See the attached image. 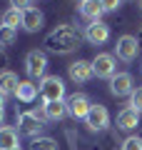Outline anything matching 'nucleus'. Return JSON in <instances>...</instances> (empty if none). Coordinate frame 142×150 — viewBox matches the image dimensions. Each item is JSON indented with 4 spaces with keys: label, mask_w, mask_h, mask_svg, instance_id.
Listing matches in <instances>:
<instances>
[{
    "label": "nucleus",
    "mask_w": 142,
    "mask_h": 150,
    "mask_svg": "<svg viewBox=\"0 0 142 150\" xmlns=\"http://www.w3.org/2000/svg\"><path fill=\"white\" fill-rule=\"evenodd\" d=\"M42 110H45V120H63L67 115V103L65 100H50V103L42 105Z\"/></svg>",
    "instance_id": "nucleus-15"
},
{
    "label": "nucleus",
    "mask_w": 142,
    "mask_h": 150,
    "mask_svg": "<svg viewBox=\"0 0 142 150\" xmlns=\"http://www.w3.org/2000/svg\"><path fill=\"white\" fill-rule=\"evenodd\" d=\"M85 125H87L90 133H102V130L110 125V112H107V108L100 105V103L92 105L90 112H87V118H85Z\"/></svg>",
    "instance_id": "nucleus-6"
},
{
    "label": "nucleus",
    "mask_w": 142,
    "mask_h": 150,
    "mask_svg": "<svg viewBox=\"0 0 142 150\" xmlns=\"http://www.w3.org/2000/svg\"><path fill=\"white\" fill-rule=\"evenodd\" d=\"M65 103H67V115H72L75 120H85V118H87V112H90V108H92L90 98L82 95V93H75V95H70Z\"/></svg>",
    "instance_id": "nucleus-7"
},
{
    "label": "nucleus",
    "mask_w": 142,
    "mask_h": 150,
    "mask_svg": "<svg viewBox=\"0 0 142 150\" xmlns=\"http://www.w3.org/2000/svg\"><path fill=\"white\" fill-rule=\"evenodd\" d=\"M42 128H45V123L37 118L35 112H20V115H18V130H20V133L30 135V138H37Z\"/></svg>",
    "instance_id": "nucleus-9"
},
{
    "label": "nucleus",
    "mask_w": 142,
    "mask_h": 150,
    "mask_svg": "<svg viewBox=\"0 0 142 150\" xmlns=\"http://www.w3.org/2000/svg\"><path fill=\"white\" fill-rule=\"evenodd\" d=\"M92 70L97 78H107V80H112L117 75V58L112 53H97L92 60Z\"/></svg>",
    "instance_id": "nucleus-4"
},
{
    "label": "nucleus",
    "mask_w": 142,
    "mask_h": 150,
    "mask_svg": "<svg viewBox=\"0 0 142 150\" xmlns=\"http://www.w3.org/2000/svg\"><path fill=\"white\" fill-rule=\"evenodd\" d=\"M85 40H87L90 45H105L107 40H110V25L102 23V20L90 23V25L85 28Z\"/></svg>",
    "instance_id": "nucleus-8"
},
{
    "label": "nucleus",
    "mask_w": 142,
    "mask_h": 150,
    "mask_svg": "<svg viewBox=\"0 0 142 150\" xmlns=\"http://www.w3.org/2000/svg\"><path fill=\"white\" fill-rule=\"evenodd\" d=\"M37 85L35 83H30V80H20V85H18V93H15V98L20 103H32L37 98Z\"/></svg>",
    "instance_id": "nucleus-17"
},
{
    "label": "nucleus",
    "mask_w": 142,
    "mask_h": 150,
    "mask_svg": "<svg viewBox=\"0 0 142 150\" xmlns=\"http://www.w3.org/2000/svg\"><path fill=\"white\" fill-rule=\"evenodd\" d=\"M37 90H40L42 103L65 100V83H63V78H58V75H45V78L40 80V85H37Z\"/></svg>",
    "instance_id": "nucleus-2"
},
{
    "label": "nucleus",
    "mask_w": 142,
    "mask_h": 150,
    "mask_svg": "<svg viewBox=\"0 0 142 150\" xmlns=\"http://www.w3.org/2000/svg\"><path fill=\"white\" fill-rule=\"evenodd\" d=\"M45 70H47V55L42 53V50H30V53L25 55V73L30 75L32 80H37V78H45Z\"/></svg>",
    "instance_id": "nucleus-5"
},
{
    "label": "nucleus",
    "mask_w": 142,
    "mask_h": 150,
    "mask_svg": "<svg viewBox=\"0 0 142 150\" xmlns=\"http://www.w3.org/2000/svg\"><path fill=\"white\" fill-rule=\"evenodd\" d=\"M100 3H102V8H105V13H115L122 0H100Z\"/></svg>",
    "instance_id": "nucleus-25"
},
{
    "label": "nucleus",
    "mask_w": 142,
    "mask_h": 150,
    "mask_svg": "<svg viewBox=\"0 0 142 150\" xmlns=\"http://www.w3.org/2000/svg\"><path fill=\"white\" fill-rule=\"evenodd\" d=\"M130 108H135L137 112L142 115V88H135L130 95Z\"/></svg>",
    "instance_id": "nucleus-22"
},
{
    "label": "nucleus",
    "mask_w": 142,
    "mask_h": 150,
    "mask_svg": "<svg viewBox=\"0 0 142 150\" xmlns=\"http://www.w3.org/2000/svg\"><path fill=\"white\" fill-rule=\"evenodd\" d=\"M137 125H140V112L135 110V108H122L120 112H117V128L120 130H135Z\"/></svg>",
    "instance_id": "nucleus-12"
},
{
    "label": "nucleus",
    "mask_w": 142,
    "mask_h": 150,
    "mask_svg": "<svg viewBox=\"0 0 142 150\" xmlns=\"http://www.w3.org/2000/svg\"><path fill=\"white\" fill-rule=\"evenodd\" d=\"M18 85H20V80H18V75L13 73V70H3V73H0V93H5V95H15Z\"/></svg>",
    "instance_id": "nucleus-16"
},
{
    "label": "nucleus",
    "mask_w": 142,
    "mask_h": 150,
    "mask_svg": "<svg viewBox=\"0 0 142 150\" xmlns=\"http://www.w3.org/2000/svg\"><path fill=\"white\" fill-rule=\"evenodd\" d=\"M5 65H8V55H5V50H0V73L5 70Z\"/></svg>",
    "instance_id": "nucleus-26"
},
{
    "label": "nucleus",
    "mask_w": 142,
    "mask_h": 150,
    "mask_svg": "<svg viewBox=\"0 0 142 150\" xmlns=\"http://www.w3.org/2000/svg\"><path fill=\"white\" fill-rule=\"evenodd\" d=\"M80 3H87V0H80Z\"/></svg>",
    "instance_id": "nucleus-30"
},
{
    "label": "nucleus",
    "mask_w": 142,
    "mask_h": 150,
    "mask_svg": "<svg viewBox=\"0 0 142 150\" xmlns=\"http://www.w3.org/2000/svg\"><path fill=\"white\" fill-rule=\"evenodd\" d=\"M120 150H142V138H137V135L125 138V143H122Z\"/></svg>",
    "instance_id": "nucleus-23"
},
{
    "label": "nucleus",
    "mask_w": 142,
    "mask_h": 150,
    "mask_svg": "<svg viewBox=\"0 0 142 150\" xmlns=\"http://www.w3.org/2000/svg\"><path fill=\"white\" fill-rule=\"evenodd\" d=\"M10 150H20V148H10Z\"/></svg>",
    "instance_id": "nucleus-29"
},
{
    "label": "nucleus",
    "mask_w": 142,
    "mask_h": 150,
    "mask_svg": "<svg viewBox=\"0 0 142 150\" xmlns=\"http://www.w3.org/2000/svg\"><path fill=\"white\" fill-rule=\"evenodd\" d=\"M30 150H60V145H58V140L47 138V135H37V138H32Z\"/></svg>",
    "instance_id": "nucleus-19"
},
{
    "label": "nucleus",
    "mask_w": 142,
    "mask_h": 150,
    "mask_svg": "<svg viewBox=\"0 0 142 150\" xmlns=\"http://www.w3.org/2000/svg\"><path fill=\"white\" fill-rule=\"evenodd\" d=\"M5 100H8V95H5V93H0V110H5Z\"/></svg>",
    "instance_id": "nucleus-27"
},
{
    "label": "nucleus",
    "mask_w": 142,
    "mask_h": 150,
    "mask_svg": "<svg viewBox=\"0 0 142 150\" xmlns=\"http://www.w3.org/2000/svg\"><path fill=\"white\" fill-rule=\"evenodd\" d=\"M135 90V80H132L130 73H117L115 78L110 80V93L115 98H125V95H132Z\"/></svg>",
    "instance_id": "nucleus-11"
},
{
    "label": "nucleus",
    "mask_w": 142,
    "mask_h": 150,
    "mask_svg": "<svg viewBox=\"0 0 142 150\" xmlns=\"http://www.w3.org/2000/svg\"><path fill=\"white\" fill-rule=\"evenodd\" d=\"M15 43V28L0 25V45H13Z\"/></svg>",
    "instance_id": "nucleus-21"
},
{
    "label": "nucleus",
    "mask_w": 142,
    "mask_h": 150,
    "mask_svg": "<svg viewBox=\"0 0 142 150\" xmlns=\"http://www.w3.org/2000/svg\"><path fill=\"white\" fill-rule=\"evenodd\" d=\"M10 5L15 8V10H22V13H25L27 8H32V0H10Z\"/></svg>",
    "instance_id": "nucleus-24"
},
{
    "label": "nucleus",
    "mask_w": 142,
    "mask_h": 150,
    "mask_svg": "<svg viewBox=\"0 0 142 150\" xmlns=\"http://www.w3.org/2000/svg\"><path fill=\"white\" fill-rule=\"evenodd\" d=\"M18 148V130L13 125H3L0 128V150Z\"/></svg>",
    "instance_id": "nucleus-18"
},
{
    "label": "nucleus",
    "mask_w": 142,
    "mask_h": 150,
    "mask_svg": "<svg viewBox=\"0 0 142 150\" xmlns=\"http://www.w3.org/2000/svg\"><path fill=\"white\" fill-rule=\"evenodd\" d=\"M140 55V43H137L135 35H122L117 38V45H115V58L122 60V63H132L137 60Z\"/></svg>",
    "instance_id": "nucleus-3"
},
{
    "label": "nucleus",
    "mask_w": 142,
    "mask_h": 150,
    "mask_svg": "<svg viewBox=\"0 0 142 150\" xmlns=\"http://www.w3.org/2000/svg\"><path fill=\"white\" fill-rule=\"evenodd\" d=\"M67 75H70V80H72V83H87V80H92V75H95L92 60H75V63H70Z\"/></svg>",
    "instance_id": "nucleus-10"
},
{
    "label": "nucleus",
    "mask_w": 142,
    "mask_h": 150,
    "mask_svg": "<svg viewBox=\"0 0 142 150\" xmlns=\"http://www.w3.org/2000/svg\"><path fill=\"white\" fill-rule=\"evenodd\" d=\"M77 45H80V33L72 25H58L45 38V48L50 53H58V55L72 53V50H77Z\"/></svg>",
    "instance_id": "nucleus-1"
},
{
    "label": "nucleus",
    "mask_w": 142,
    "mask_h": 150,
    "mask_svg": "<svg viewBox=\"0 0 142 150\" xmlns=\"http://www.w3.org/2000/svg\"><path fill=\"white\" fill-rule=\"evenodd\" d=\"M42 23H45V18H42V13L37 10V8H27V10L22 13V28H25L27 33H37L42 28Z\"/></svg>",
    "instance_id": "nucleus-14"
},
{
    "label": "nucleus",
    "mask_w": 142,
    "mask_h": 150,
    "mask_svg": "<svg viewBox=\"0 0 142 150\" xmlns=\"http://www.w3.org/2000/svg\"><path fill=\"white\" fill-rule=\"evenodd\" d=\"M3 123H5V110H0V128H3Z\"/></svg>",
    "instance_id": "nucleus-28"
},
{
    "label": "nucleus",
    "mask_w": 142,
    "mask_h": 150,
    "mask_svg": "<svg viewBox=\"0 0 142 150\" xmlns=\"http://www.w3.org/2000/svg\"><path fill=\"white\" fill-rule=\"evenodd\" d=\"M3 25H8V28L22 25V10H15V8L5 10V13H3Z\"/></svg>",
    "instance_id": "nucleus-20"
},
{
    "label": "nucleus",
    "mask_w": 142,
    "mask_h": 150,
    "mask_svg": "<svg viewBox=\"0 0 142 150\" xmlns=\"http://www.w3.org/2000/svg\"><path fill=\"white\" fill-rule=\"evenodd\" d=\"M102 13H105V8H102L100 0H87V3H80V15L85 18V20L90 23H97L102 18Z\"/></svg>",
    "instance_id": "nucleus-13"
}]
</instances>
